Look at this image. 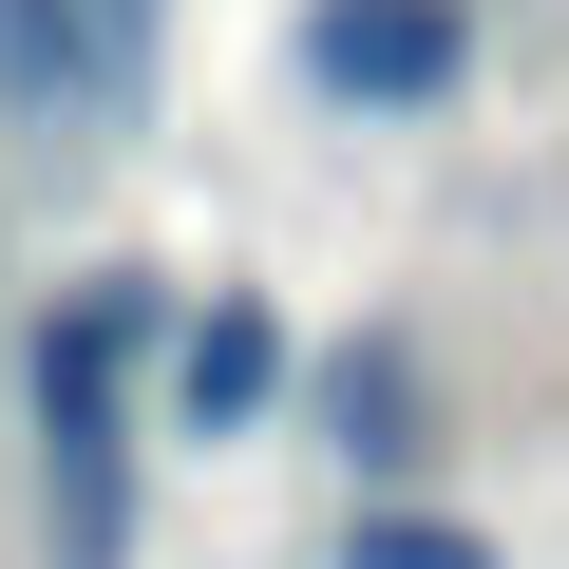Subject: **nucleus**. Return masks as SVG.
<instances>
[{
    "label": "nucleus",
    "mask_w": 569,
    "mask_h": 569,
    "mask_svg": "<svg viewBox=\"0 0 569 569\" xmlns=\"http://www.w3.org/2000/svg\"><path fill=\"white\" fill-rule=\"evenodd\" d=\"M133 342H152V284H77L58 342H39V512H58V569L133 550V437H114Z\"/></svg>",
    "instance_id": "obj_1"
},
{
    "label": "nucleus",
    "mask_w": 569,
    "mask_h": 569,
    "mask_svg": "<svg viewBox=\"0 0 569 569\" xmlns=\"http://www.w3.org/2000/svg\"><path fill=\"white\" fill-rule=\"evenodd\" d=\"M152 0H0V114H133Z\"/></svg>",
    "instance_id": "obj_2"
},
{
    "label": "nucleus",
    "mask_w": 569,
    "mask_h": 569,
    "mask_svg": "<svg viewBox=\"0 0 569 569\" xmlns=\"http://www.w3.org/2000/svg\"><path fill=\"white\" fill-rule=\"evenodd\" d=\"M456 0H323L305 20V77L323 96H361V114H418V96H456Z\"/></svg>",
    "instance_id": "obj_3"
},
{
    "label": "nucleus",
    "mask_w": 569,
    "mask_h": 569,
    "mask_svg": "<svg viewBox=\"0 0 569 569\" xmlns=\"http://www.w3.org/2000/svg\"><path fill=\"white\" fill-rule=\"evenodd\" d=\"M266 399H284V323H266V305H209V323L171 342V418H190V437H247Z\"/></svg>",
    "instance_id": "obj_4"
},
{
    "label": "nucleus",
    "mask_w": 569,
    "mask_h": 569,
    "mask_svg": "<svg viewBox=\"0 0 569 569\" xmlns=\"http://www.w3.org/2000/svg\"><path fill=\"white\" fill-rule=\"evenodd\" d=\"M323 399H342V456H399V418H418V380H399V361H380V342H361V361H342V380H323Z\"/></svg>",
    "instance_id": "obj_5"
},
{
    "label": "nucleus",
    "mask_w": 569,
    "mask_h": 569,
    "mask_svg": "<svg viewBox=\"0 0 569 569\" xmlns=\"http://www.w3.org/2000/svg\"><path fill=\"white\" fill-rule=\"evenodd\" d=\"M342 569H493V550H475L456 512H361V550H342Z\"/></svg>",
    "instance_id": "obj_6"
}]
</instances>
